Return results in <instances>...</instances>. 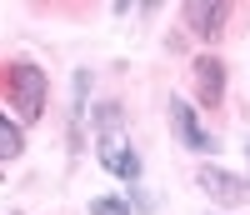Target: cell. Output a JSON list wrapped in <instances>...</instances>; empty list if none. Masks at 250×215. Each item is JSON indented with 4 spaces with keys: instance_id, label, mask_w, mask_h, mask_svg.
<instances>
[{
    "instance_id": "cell-1",
    "label": "cell",
    "mask_w": 250,
    "mask_h": 215,
    "mask_svg": "<svg viewBox=\"0 0 250 215\" xmlns=\"http://www.w3.org/2000/svg\"><path fill=\"white\" fill-rule=\"evenodd\" d=\"M95 130H100V165L110 170V175L120 180H140V155L130 150V140H125L120 130V105H100L95 110Z\"/></svg>"
},
{
    "instance_id": "cell-2",
    "label": "cell",
    "mask_w": 250,
    "mask_h": 215,
    "mask_svg": "<svg viewBox=\"0 0 250 215\" xmlns=\"http://www.w3.org/2000/svg\"><path fill=\"white\" fill-rule=\"evenodd\" d=\"M5 85V95H10V105L20 110V120H40V110H45V70L40 65H30V60H20V65H10V75L0 80Z\"/></svg>"
},
{
    "instance_id": "cell-3",
    "label": "cell",
    "mask_w": 250,
    "mask_h": 215,
    "mask_svg": "<svg viewBox=\"0 0 250 215\" xmlns=\"http://www.w3.org/2000/svg\"><path fill=\"white\" fill-rule=\"evenodd\" d=\"M195 180H200V190H205L215 205H245V200H250V180L230 175V170H220V165H200Z\"/></svg>"
},
{
    "instance_id": "cell-4",
    "label": "cell",
    "mask_w": 250,
    "mask_h": 215,
    "mask_svg": "<svg viewBox=\"0 0 250 215\" xmlns=\"http://www.w3.org/2000/svg\"><path fill=\"white\" fill-rule=\"evenodd\" d=\"M225 20H230V5H225V0H190V5H185V25L200 40H215L225 30Z\"/></svg>"
},
{
    "instance_id": "cell-5",
    "label": "cell",
    "mask_w": 250,
    "mask_h": 215,
    "mask_svg": "<svg viewBox=\"0 0 250 215\" xmlns=\"http://www.w3.org/2000/svg\"><path fill=\"white\" fill-rule=\"evenodd\" d=\"M195 95H200V105H215L225 100V65H220V55H200L195 60Z\"/></svg>"
},
{
    "instance_id": "cell-6",
    "label": "cell",
    "mask_w": 250,
    "mask_h": 215,
    "mask_svg": "<svg viewBox=\"0 0 250 215\" xmlns=\"http://www.w3.org/2000/svg\"><path fill=\"white\" fill-rule=\"evenodd\" d=\"M170 125H175V135L190 145V150H215V135L200 130V120H195V110L185 100H170Z\"/></svg>"
},
{
    "instance_id": "cell-7",
    "label": "cell",
    "mask_w": 250,
    "mask_h": 215,
    "mask_svg": "<svg viewBox=\"0 0 250 215\" xmlns=\"http://www.w3.org/2000/svg\"><path fill=\"white\" fill-rule=\"evenodd\" d=\"M20 150H25V130H20L10 115H0V160H15Z\"/></svg>"
},
{
    "instance_id": "cell-8",
    "label": "cell",
    "mask_w": 250,
    "mask_h": 215,
    "mask_svg": "<svg viewBox=\"0 0 250 215\" xmlns=\"http://www.w3.org/2000/svg\"><path fill=\"white\" fill-rule=\"evenodd\" d=\"M90 210L95 215H130V205H120V200H95Z\"/></svg>"
}]
</instances>
